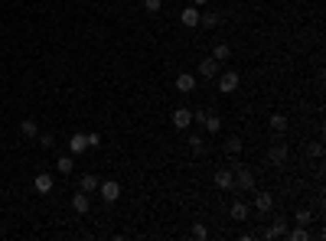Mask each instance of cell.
I'll list each match as a JSON object with an SVG mask.
<instances>
[{
    "instance_id": "obj_18",
    "label": "cell",
    "mask_w": 326,
    "mask_h": 241,
    "mask_svg": "<svg viewBox=\"0 0 326 241\" xmlns=\"http://www.w3.org/2000/svg\"><path fill=\"white\" fill-rule=\"evenodd\" d=\"M199 23L206 26V30H215V26H219V13H212V10H202V13H199Z\"/></svg>"
},
{
    "instance_id": "obj_5",
    "label": "cell",
    "mask_w": 326,
    "mask_h": 241,
    "mask_svg": "<svg viewBox=\"0 0 326 241\" xmlns=\"http://www.w3.org/2000/svg\"><path fill=\"white\" fill-rule=\"evenodd\" d=\"M199 7L196 4H189V7H183V13H180V23L183 26H189V30H192V26H199Z\"/></svg>"
},
{
    "instance_id": "obj_2",
    "label": "cell",
    "mask_w": 326,
    "mask_h": 241,
    "mask_svg": "<svg viewBox=\"0 0 326 241\" xmlns=\"http://www.w3.org/2000/svg\"><path fill=\"white\" fill-rule=\"evenodd\" d=\"M98 195L104 202H118L121 199V183L118 180H104V183H98Z\"/></svg>"
},
{
    "instance_id": "obj_13",
    "label": "cell",
    "mask_w": 326,
    "mask_h": 241,
    "mask_svg": "<svg viewBox=\"0 0 326 241\" xmlns=\"http://www.w3.org/2000/svg\"><path fill=\"white\" fill-rule=\"evenodd\" d=\"M88 205H92L88 192H82V189H78V192H72V209L78 212V215H85V212H88Z\"/></svg>"
},
{
    "instance_id": "obj_10",
    "label": "cell",
    "mask_w": 326,
    "mask_h": 241,
    "mask_svg": "<svg viewBox=\"0 0 326 241\" xmlns=\"http://www.w3.org/2000/svg\"><path fill=\"white\" fill-rule=\"evenodd\" d=\"M33 186H36V192H42V195H49L52 189H56V180H52L49 173H39L36 180H33Z\"/></svg>"
},
{
    "instance_id": "obj_26",
    "label": "cell",
    "mask_w": 326,
    "mask_h": 241,
    "mask_svg": "<svg viewBox=\"0 0 326 241\" xmlns=\"http://www.w3.org/2000/svg\"><path fill=\"white\" fill-rule=\"evenodd\" d=\"M36 140H39L42 150H52V147H56V137H52V134H36Z\"/></svg>"
},
{
    "instance_id": "obj_24",
    "label": "cell",
    "mask_w": 326,
    "mask_h": 241,
    "mask_svg": "<svg viewBox=\"0 0 326 241\" xmlns=\"http://www.w3.org/2000/svg\"><path fill=\"white\" fill-rule=\"evenodd\" d=\"M294 222H297V225H310V222H313V212H310V209H297Z\"/></svg>"
},
{
    "instance_id": "obj_11",
    "label": "cell",
    "mask_w": 326,
    "mask_h": 241,
    "mask_svg": "<svg viewBox=\"0 0 326 241\" xmlns=\"http://www.w3.org/2000/svg\"><path fill=\"white\" fill-rule=\"evenodd\" d=\"M215 186L232 192L235 189V173H232V169H219V173H215Z\"/></svg>"
},
{
    "instance_id": "obj_27",
    "label": "cell",
    "mask_w": 326,
    "mask_h": 241,
    "mask_svg": "<svg viewBox=\"0 0 326 241\" xmlns=\"http://www.w3.org/2000/svg\"><path fill=\"white\" fill-rule=\"evenodd\" d=\"M189 150H192V154H206V140H202V137H189Z\"/></svg>"
},
{
    "instance_id": "obj_32",
    "label": "cell",
    "mask_w": 326,
    "mask_h": 241,
    "mask_svg": "<svg viewBox=\"0 0 326 241\" xmlns=\"http://www.w3.org/2000/svg\"><path fill=\"white\" fill-rule=\"evenodd\" d=\"M121 4H127V0H121Z\"/></svg>"
},
{
    "instance_id": "obj_3",
    "label": "cell",
    "mask_w": 326,
    "mask_h": 241,
    "mask_svg": "<svg viewBox=\"0 0 326 241\" xmlns=\"http://www.w3.org/2000/svg\"><path fill=\"white\" fill-rule=\"evenodd\" d=\"M235 189H242V192H251L254 189V173L248 166H238V173H235Z\"/></svg>"
},
{
    "instance_id": "obj_14",
    "label": "cell",
    "mask_w": 326,
    "mask_h": 241,
    "mask_svg": "<svg viewBox=\"0 0 326 241\" xmlns=\"http://www.w3.org/2000/svg\"><path fill=\"white\" fill-rule=\"evenodd\" d=\"M228 215H232L235 222H245L251 215V205L248 202H232V209H228Z\"/></svg>"
},
{
    "instance_id": "obj_12",
    "label": "cell",
    "mask_w": 326,
    "mask_h": 241,
    "mask_svg": "<svg viewBox=\"0 0 326 241\" xmlns=\"http://www.w3.org/2000/svg\"><path fill=\"white\" fill-rule=\"evenodd\" d=\"M199 124H206V130H209V134H219V130H222V118H219L215 111H206Z\"/></svg>"
},
{
    "instance_id": "obj_16",
    "label": "cell",
    "mask_w": 326,
    "mask_h": 241,
    "mask_svg": "<svg viewBox=\"0 0 326 241\" xmlns=\"http://www.w3.org/2000/svg\"><path fill=\"white\" fill-rule=\"evenodd\" d=\"M78 189H82V192H98V176H95V173H82Z\"/></svg>"
},
{
    "instance_id": "obj_19",
    "label": "cell",
    "mask_w": 326,
    "mask_h": 241,
    "mask_svg": "<svg viewBox=\"0 0 326 241\" xmlns=\"http://www.w3.org/2000/svg\"><path fill=\"white\" fill-rule=\"evenodd\" d=\"M20 134H23V137H36V134H39V127H36V121H33V118H26V121H20Z\"/></svg>"
},
{
    "instance_id": "obj_7",
    "label": "cell",
    "mask_w": 326,
    "mask_h": 241,
    "mask_svg": "<svg viewBox=\"0 0 326 241\" xmlns=\"http://www.w3.org/2000/svg\"><path fill=\"white\" fill-rule=\"evenodd\" d=\"M271 209H274V195L271 192H254V212L264 215V212H271Z\"/></svg>"
},
{
    "instance_id": "obj_22",
    "label": "cell",
    "mask_w": 326,
    "mask_h": 241,
    "mask_svg": "<svg viewBox=\"0 0 326 241\" xmlns=\"http://www.w3.org/2000/svg\"><path fill=\"white\" fill-rule=\"evenodd\" d=\"M271 130H274V134L287 130V118H284V114H271Z\"/></svg>"
},
{
    "instance_id": "obj_30",
    "label": "cell",
    "mask_w": 326,
    "mask_h": 241,
    "mask_svg": "<svg viewBox=\"0 0 326 241\" xmlns=\"http://www.w3.org/2000/svg\"><path fill=\"white\" fill-rule=\"evenodd\" d=\"M85 140H88V147H101V134L95 130V134H85Z\"/></svg>"
},
{
    "instance_id": "obj_28",
    "label": "cell",
    "mask_w": 326,
    "mask_h": 241,
    "mask_svg": "<svg viewBox=\"0 0 326 241\" xmlns=\"http://www.w3.org/2000/svg\"><path fill=\"white\" fill-rule=\"evenodd\" d=\"M160 7H163V0H144V10L147 13H157Z\"/></svg>"
},
{
    "instance_id": "obj_8",
    "label": "cell",
    "mask_w": 326,
    "mask_h": 241,
    "mask_svg": "<svg viewBox=\"0 0 326 241\" xmlns=\"http://www.w3.org/2000/svg\"><path fill=\"white\" fill-rule=\"evenodd\" d=\"M219 69H222V62H215L212 56L199 62V75H202V78H215V75H219Z\"/></svg>"
},
{
    "instance_id": "obj_1",
    "label": "cell",
    "mask_w": 326,
    "mask_h": 241,
    "mask_svg": "<svg viewBox=\"0 0 326 241\" xmlns=\"http://www.w3.org/2000/svg\"><path fill=\"white\" fill-rule=\"evenodd\" d=\"M215 78H219V92H222V95H235V92H238V82H242V78H238V72H235V69H228V72H219Z\"/></svg>"
},
{
    "instance_id": "obj_23",
    "label": "cell",
    "mask_w": 326,
    "mask_h": 241,
    "mask_svg": "<svg viewBox=\"0 0 326 241\" xmlns=\"http://www.w3.org/2000/svg\"><path fill=\"white\" fill-rule=\"evenodd\" d=\"M264 238H287V225H284V222H277V225H271L268 231H264Z\"/></svg>"
},
{
    "instance_id": "obj_6",
    "label": "cell",
    "mask_w": 326,
    "mask_h": 241,
    "mask_svg": "<svg viewBox=\"0 0 326 241\" xmlns=\"http://www.w3.org/2000/svg\"><path fill=\"white\" fill-rule=\"evenodd\" d=\"M176 92H183V95L196 92V75H192V72H180V75H176Z\"/></svg>"
},
{
    "instance_id": "obj_25",
    "label": "cell",
    "mask_w": 326,
    "mask_h": 241,
    "mask_svg": "<svg viewBox=\"0 0 326 241\" xmlns=\"http://www.w3.org/2000/svg\"><path fill=\"white\" fill-rule=\"evenodd\" d=\"M287 238H290V241H307V238H310V231H307V225H300V228L287 231Z\"/></svg>"
},
{
    "instance_id": "obj_4",
    "label": "cell",
    "mask_w": 326,
    "mask_h": 241,
    "mask_svg": "<svg viewBox=\"0 0 326 241\" xmlns=\"http://www.w3.org/2000/svg\"><path fill=\"white\" fill-rule=\"evenodd\" d=\"M170 121H173L176 130H186L189 124H192V111H189V108H176V111L170 114Z\"/></svg>"
},
{
    "instance_id": "obj_15",
    "label": "cell",
    "mask_w": 326,
    "mask_h": 241,
    "mask_svg": "<svg viewBox=\"0 0 326 241\" xmlns=\"http://www.w3.org/2000/svg\"><path fill=\"white\" fill-rule=\"evenodd\" d=\"M268 160H271L274 166H280V163L287 160V144H274V147L268 150Z\"/></svg>"
},
{
    "instance_id": "obj_17",
    "label": "cell",
    "mask_w": 326,
    "mask_h": 241,
    "mask_svg": "<svg viewBox=\"0 0 326 241\" xmlns=\"http://www.w3.org/2000/svg\"><path fill=\"white\" fill-rule=\"evenodd\" d=\"M212 59H215V62H228V59H232V46H228V42H215Z\"/></svg>"
},
{
    "instance_id": "obj_31",
    "label": "cell",
    "mask_w": 326,
    "mask_h": 241,
    "mask_svg": "<svg viewBox=\"0 0 326 241\" xmlns=\"http://www.w3.org/2000/svg\"><path fill=\"white\" fill-rule=\"evenodd\" d=\"M192 4H196V7H206V4H209V0H192Z\"/></svg>"
},
{
    "instance_id": "obj_9",
    "label": "cell",
    "mask_w": 326,
    "mask_h": 241,
    "mask_svg": "<svg viewBox=\"0 0 326 241\" xmlns=\"http://www.w3.org/2000/svg\"><path fill=\"white\" fill-rule=\"evenodd\" d=\"M85 150H88L85 134H72V137H69V154H72V157H82Z\"/></svg>"
},
{
    "instance_id": "obj_21",
    "label": "cell",
    "mask_w": 326,
    "mask_h": 241,
    "mask_svg": "<svg viewBox=\"0 0 326 241\" xmlns=\"http://www.w3.org/2000/svg\"><path fill=\"white\" fill-rule=\"evenodd\" d=\"M242 147H245V144H242L238 137H228V140H225V154H228V157H238Z\"/></svg>"
},
{
    "instance_id": "obj_29",
    "label": "cell",
    "mask_w": 326,
    "mask_h": 241,
    "mask_svg": "<svg viewBox=\"0 0 326 241\" xmlns=\"http://www.w3.org/2000/svg\"><path fill=\"white\" fill-rule=\"evenodd\" d=\"M192 238H209V228L202 225V222H199V225H192Z\"/></svg>"
},
{
    "instance_id": "obj_20",
    "label": "cell",
    "mask_w": 326,
    "mask_h": 241,
    "mask_svg": "<svg viewBox=\"0 0 326 241\" xmlns=\"http://www.w3.org/2000/svg\"><path fill=\"white\" fill-rule=\"evenodd\" d=\"M72 154H69V157H59V163H56V169H59V173H62V176H69V173H72V169H75V163H72Z\"/></svg>"
}]
</instances>
